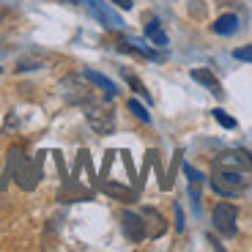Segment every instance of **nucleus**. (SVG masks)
I'll list each match as a JSON object with an SVG mask.
<instances>
[{"label": "nucleus", "mask_w": 252, "mask_h": 252, "mask_svg": "<svg viewBox=\"0 0 252 252\" xmlns=\"http://www.w3.org/2000/svg\"><path fill=\"white\" fill-rule=\"evenodd\" d=\"M211 187H214L217 195L222 197H236L247 189V181L241 178V173L236 170H225V167H214V176H211Z\"/></svg>", "instance_id": "1"}, {"label": "nucleus", "mask_w": 252, "mask_h": 252, "mask_svg": "<svg viewBox=\"0 0 252 252\" xmlns=\"http://www.w3.org/2000/svg\"><path fill=\"white\" fill-rule=\"evenodd\" d=\"M61 91H63V96H66L69 104H91V99H94V91H91L85 74L82 77H77V74L66 77V80L61 82Z\"/></svg>", "instance_id": "2"}, {"label": "nucleus", "mask_w": 252, "mask_h": 252, "mask_svg": "<svg viewBox=\"0 0 252 252\" xmlns=\"http://www.w3.org/2000/svg\"><path fill=\"white\" fill-rule=\"evenodd\" d=\"M214 167H225V170H236V173H250L252 170V154L244 148H230L222 151L214 159Z\"/></svg>", "instance_id": "3"}, {"label": "nucleus", "mask_w": 252, "mask_h": 252, "mask_svg": "<svg viewBox=\"0 0 252 252\" xmlns=\"http://www.w3.org/2000/svg\"><path fill=\"white\" fill-rule=\"evenodd\" d=\"M236 220H239V208L233 203H217L214 206V214H211V222L214 227L220 230L222 236H236Z\"/></svg>", "instance_id": "4"}, {"label": "nucleus", "mask_w": 252, "mask_h": 252, "mask_svg": "<svg viewBox=\"0 0 252 252\" xmlns=\"http://www.w3.org/2000/svg\"><path fill=\"white\" fill-rule=\"evenodd\" d=\"M85 118H88V126L96 134H113L115 129V113L104 104H91L85 110Z\"/></svg>", "instance_id": "5"}, {"label": "nucleus", "mask_w": 252, "mask_h": 252, "mask_svg": "<svg viewBox=\"0 0 252 252\" xmlns=\"http://www.w3.org/2000/svg\"><path fill=\"white\" fill-rule=\"evenodd\" d=\"M85 6L91 8V14H94L104 28H110V31H121V28H124V19H121L118 11H113L107 3H101V0H85Z\"/></svg>", "instance_id": "6"}, {"label": "nucleus", "mask_w": 252, "mask_h": 252, "mask_svg": "<svg viewBox=\"0 0 252 252\" xmlns=\"http://www.w3.org/2000/svg\"><path fill=\"white\" fill-rule=\"evenodd\" d=\"M121 227L129 241H143L148 236V227L143 222V214H134V211H124L121 214Z\"/></svg>", "instance_id": "7"}, {"label": "nucleus", "mask_w": 252, "mask_h": 252, "mask_svg": "<svg viewBox=\"0 0 252 252\" xmlns=\"http://www.w3.org/2000/svg\"><path fill=\"white\" fill-rule=\"evenodd\" d=\"M17 181L22 189H33L38 184V170H36V164H31L28 159H22V167H17Z\"/></svg>", "instance_id": "8"}, {"label": "nucleus", "mask_w": 252, "mask_h": 252, "mask_svg": "<svg viewBox=\"0 0 252 252\" xmlns=\"http://www.w3.org/2000/svg\"><path fill=\"white\" fill-rule=\"evenodd\" d=\"M192 80L200 82V85H206V88L211 91L214 96H222V85H220V80H217V77L211 74L208 69H192Z\"/></svg>", "instance_id": "9"}, {"label": "nucleus", "mask_w": 252, "mask_h": 252, "mask_svg": "<svg viewBox=\"0 0 252 252\" xmlns=\"http://www.w3.org/2000/svg\"><path fill=\"white\" fill-rule=\"evenodd\" d=\"M85 77H88V82H91V85H96V88H101V91H104V96H107V99H113V96L118 94V88H115V82H113V80H107L104 74H99V71L88 69V71H85Z\"/></svg>", "instance_id": "10"}, {"label": "nucleus", "mask_w": 252, "mask_h": 252, "mask_svg": "<svg viewBox=\"0 0 252 252\" xmlns=\"http://www.w3.org/2000/svg\"><path fill=\"white\" fill-rule=\"evenodd\" d=\"M211 28H214L217 36H233V33L239 31V17H236V14H222Z\"/></svg>", "instance_id": "11"}, {"label": "nucleus", "mask_w": 252, "mask_h": 252, "mask_svg": "<svg viewBox=\"0 0 252 252\" xmlns=\"http://www.w3.org/2000/svg\"><path fill=\"white\" fill-rule=\"evenodd\" d=\"M145 38H148V41H154L157 47H167V33L162 31L159 19H151V22L145 25Z\"/></svg>", "instance_id": "12"}, {"label": "nucleus", "mask_w": 252, "mask_h": 252, "mask_svg": "<svg viewBox=\"0 0 252 252\" xmlns=\"http://www.w3.org/2000/svg\"><path fill=\"white\" fill-rule=\"evenodd\" d=\"M143 214L151 220V230H148V236H154V239H157V236H162V233H164V220H162V214H159V211H154V208H143Z\"/></svg>", "instance_id": "13"}, {"label": "nucleus", "mask_w": 252, "mask_h": 252, "mask_svg": "<svg viewBox=\"0 0 252 252\" xmlns=\"http://www.w3.org/2000/svg\"><path fill=\"white\" fill-rule=\"evenodd\" d=\"M129 44H132V50H134V52H140V55H145V58H151V61H162V52L151 50V47L145 44L143 38H132V41H129Z\"/></svg>", "instance_id": "14"}, {"label": "nucleus", "mask_w": 252, "mask_h": 252, "mask_svg": "<svg viewBox=\"0 0 252 252\" xmlns=\"http://www.w3.org/2000/svg\"><path fill=\"white\" fill-rule=\"evenodd\" d=\"M104 192L113 197H118V200H132V192L126 187H118V184H104Z\"/></svg>", "instance_id": "15"}, {"label": "nucleus", "mask_w": 252, "mask_h": 252, "mask_svg": "<svg viewBox=\"0 0 252 252\" xmlns=\"http://www.w3.org/2000/svg\"><path fill=\"white\" fill-rule=\"evenodd\" d=\"M129 110H132V115H134V118H140L143 124H151V115H148V110H145L137 99H129Z\"/></svg>", "instance_id": "16"}, {"label": "nucleus", "mask_w": 252, "mask_h": 252, "mask_svg": "<svg viewBox=\"0 0 252 252\" xmlns=\"http://www.w3.org/2000/svg\"><path fill=\"white\" fill-rule=\"evenodd\" d=\"M124 77H126V82L132 85V91H137V94L143 96V99H148V101H151V94L145 91V85H143V82L137 80V77H134V74H129V71H124Z\"/></svg>", "instance_id": "17"}, {"label": "nucleus", "mask_w": 252, "mask_h": 252, "mask_svg": "<svg viewBox=\"0 0 252 252\" xmlns=\"http://www.w3.org/2000/svg\"><path fill=\"white\" fill-rule=\"evenodd\" d=\"M214 121L220 126H225V129H236V118H230L225 110H214Z\"/></svg>", "instance_id": "18"}, {"label": "nucleus", "mask_w": 252, "mask_h": 252, "mask_svg": "<svg viewBox=\"0 0 252 252\" xmlns=\"http://www.w3.org/2000/svg\"><path fill=\"white\" fill-rule=\"evenodd\" d=\"M184 173H187L189 184H203V181H206V178H203V173L195 170V167H192V164H187V162H184Z\"/></svg>", "instance_id": "19"}, {"label": "nucleus", "mask_w": 252, "mask_h": 252, "mask_svg": "<svg viewBox=\"0 0 252 252\" xmlns=\"http://www.w3.org/2000/svg\"><path fill=\"white\" fill-rule=\"evenodd\" d=\"M233 58H236V61H244V63H252V44L233 50Z\"/></svg>", "instance_id": "20"}, {"label": "nucleus", "mask_w": 252, "mask_h": 252, "mask_svg": "<svg viewBox=\"0 0 252 252\" xmlns=\"http://www.w3.org/2000/svg\"><path fill=\"white\" fill-rule=\"evenodd\" d=\"M33 69H38L36 58H22V61L17 63V71H33Z\"/></svg>", "instance_id": "21"}, {"label": "nucleus", "mask_w": 252, "mask_h": 252, "mask_svg": "<svg viewBox=\"0 0 252 252\" xmlns=\"http://www.w3.org/2000/svg\"><path fill=\"white\" fill-rule=\"evenodd\" d=\"M176 227L184 230V217H181V206H178V203H176Z\"/></svg>", "instance_id": "22"}, {"label": "nucleus", "mask_w": 252, "mask_h": 252, "mask_svg": "<svg viewBox=\"0 0 252 252\" xmlns=\"http://www.w3.org/2000/svg\"><path fill=\"white\" fill-rule=\"evenodd\" d=\"M113 3H115V6H118V8H124V11H129V8L134 6L132 0H113Z\"/></svg>", "instance_id": "23"}]
</instances>
